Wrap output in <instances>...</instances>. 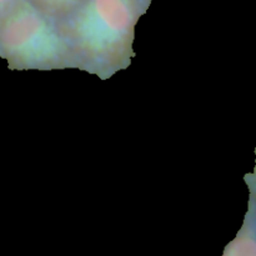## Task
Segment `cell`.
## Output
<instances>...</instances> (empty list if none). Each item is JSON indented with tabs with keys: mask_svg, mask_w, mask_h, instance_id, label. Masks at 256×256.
I'll list each match as a JSON object with an SVG mask.
<instances>
[{
	"mask_svg": "<svg viewBox=\"0 0 256 256\" xmlns=\"http://www.w3.org/2000/svg\"><path fill=\"white\" fill-rule=\"evenodd\" d=\"M152 0H85L60 20L78 69L110 79L134 58L135 26Z\"/></svg>",
	"mask_w": 256,
	"mask_h": 256,
	"instance_id": "6da1fadb",
	"label": "cell"
},
{
	"mask_svg": "<svg viewBox=\"0 0 256 256\" xmlns=\"http://www.w3.org/2000/svg\"><path fill=\"white\" fill-rule=\"evenodd\" d=\"M0 58L12 70L78 69L59 20L18 0L0 20Z\"/></svg>",
	"mask_w": 256,
	"mask_h": 256,
	"instance_id": "7a4b0ae2",
	"label": "cell"
},
{
	"mask_svg": "<svg viewBox=\"0 0 256 256\" xmlns=\"http://www.w3.org/2000/svg\"><path fill=\"white\" fill-rule=\"evenodd\" d=\"M222 256H256V215L250 202L242 229L226 245Z\"/></svg>",
	"mask_w": 256,
	"mask_h": 256,
	"instance_id": "3957f363",
	"label": "cell"
},
{
	"mask_svg": "<svg viewBox=\"0 0 256 256\" xmlns=\"http://www.w3.org/2000/svg\"><path fill=\"white\" fill-rule=\"evenodd\" d=\"M48 15L56 20H62L74 12L85 0H29Z\"/></svg>",
	"mask_w": 256,
	"mask_h": 256,
	"instance_id": "277c9868",
	"label": "cell"
},
{
	"mask_svg": "<svg viewBox=\"0 0 256 256\" xmlns=\"http://www.w3.org/2000/svg\"><path fill=\"white\" fill-rule=\"evenodd\" d=\"M245 184H246L248 189H249V194H256V149H255V165L254 170L249 174L245 175L244 178Z\"/></svg>",
	"mask_w": 256,
	"mask_h": 256,
	"instance_id": "5b68a950",
	"label": "cell"
},
{
	"mask_svg": "<svg viewBox=\"0 0 256 256\" xmlns=\"http://www.w3.org/2000/svg\"><path fill=\"white\" fill-rule=\"evenodd\" d=\"M16 2L18 0H0V20L4 18V15L12 9V5Z\"/></svg>",
	"mask_w": 256,
	"mask_h": 256,
	"instance_id": "8992f818",
	"label": "cell"
},
{
	"mask_svg": "<svg viewBox=\"0 0 256 256\" xmlns=\"http://www.w3.org/2000/svg\"><path fill=\"white\" fill-rule=\"evenodd\" d=\"M249 202H252V206H254L255 215H256V194H250V199H249Z\"/></svg>",
	"mask_w": 256,
	"mask_h": 256,
	"instance_id": "52a82bcc",
	"label": "cell"
}]
</instances>
